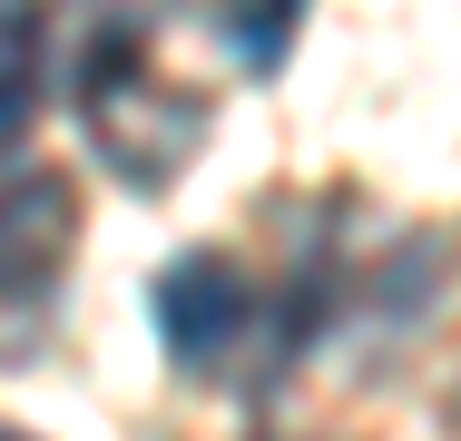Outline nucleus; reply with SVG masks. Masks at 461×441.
<instances>
[{"label":"nucleus","mask_w":461,"mask_h":441,"mask_svg":"<svg viewBox=\"0 0 461 441\" xmlns=\"http://www.w3.org/2000/svg\"><path fill=\"white\" fill-rule=\"evenodd\" d=\"M177 98H186V88H177ZM177 98L158 88V69H148V40H138L128 20H108V30L89 40V69H79V118H89V138L108 148V167L128 176V186H158V176H167L138 118H158L177 148L196 138V108H177Z\"/></svg>","instance_id":"1"},{"label":"nucleus","mask_w":461,"mask_h":441,"mask_svg":"<svg viewBox=\"0 0 461 441\" xmlns=\"http://www.w3.org/2000/svg\"><path fill=\"white\" fill-rule=\"evenodd\" d=\"M246 304H256L246 274H236L226 256H206V246L158 274V334H167L177 363H216V353L246 334Z\"/></svg>","instance_id":"2"},{"label":"nucleus","mask_w":461,"mask_h":441,"mask_svg":"<svg viewBox=\"0 0 461 441\" xmlns=\"http://www.w3.org/2000/svg\"><path fill=\"white\" fill-rule=\"evenodd\" d=\"M30 108H40V20L0 0V148H20Z\"/></svg>","instance_id":"3"},{"label":"nucleus","mask_w":461,"mask_h":441,"mask_svg":"<svg viewBox=\"0 0 461 441\" xmlns=\"http://www.w3.org/2000/svg\"><path fill=\"white\" fill-rule=\"evenodd\" d=\"M0 441H10V432H0Z\"/></svg>","instance_id":"4"}]
</instances>
